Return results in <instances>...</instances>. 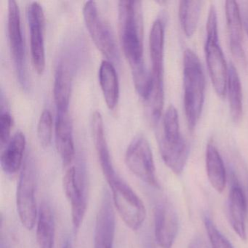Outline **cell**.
<instances>
[{
	"label": "cell",
	"mask_w": 248,
	"mask_h": 248,
	"mask_svg": "<svg viewBox=\"0 0 248 248\" xmlns=\"http://www.w3.org/2000/svg\"><path fill=\"white\" fill-rule=\"evenodd\" d=\"M125 163L130 171L153 188H160L150 144L143 135L133 139L125 152Z\"/></svg>",
	"instance_id": "8992f818"
},
{
	"label": "cell",
	"mask_w": 248,
	"mask_h": 248,
	"mask_svg": "<svg viewBox=\"0 0 248 248\" xmlns=\"http://www.w3.org/2000/svg\"><path fill=\"white\" fill-rule=\"evenodd\" d=\"M188 248H212L206 243L205 241L200 237H195L190 242Z\"/></svg>",
	"instance_id": "f546056e"
},
{
	"label": "cell",
	"mask_w": 248,
	"mask_h": 248,
	"mask_svg": "<svg viewBox=\"0 0 248 248\" xmlns=\"http://www.w3.org/2000/svg\"><path fill=\"white\" fill-rule=\"evenodd\" d=\"M228 91L231 114L235 123H237L242 115V85L237 71L233 63H231L228 72Z\"/></svg>",
	"instance_id": "cb8c5ba5"
},
{
	"label": "cell",
	"mask_w": 248,
	"mask_h": 248,
	"mask_svg": "<svg viewBox=\"0 0 248 248\" xmlns=\"http://www.w3.org/2000/svg\"><path fill=\"white\" fill-rule=\"evenodd\" d=\"M108 191H104L97 214L94 232V248H114L115 215Z\"/></svg>",
	"instance_id": "7c38bea8"
},
{
	"label": "cell",
	"mask_w": 248,
	"mask_h": 248,
	"mask_svg": "<svg viewBox=\"0 0 248 248\" xmlns=\"http://www.w3.org/2000/svg\"><path fill=\"white\" fill-rule=\"evenodd\" d=\"M244 26L248 34V9L245 10L243 15Z\"/></svg>",
	"instance_id": "1f68e13d"
},
{
	"label": "cell",
	"mask_w": 248,
	"mask_h": 248,
	"mask_svg": "<svg viewBox=\"0 0 248 248\" xmlns=\"http://www.w3.org/2000/svg\"><path fill=\"white\" fill-rule=\"evenodd\" d=\"M229 213L232 229L241 239L246 240V197L237 183H233L229 193Z\"/></svg>",
	"instance_id": "2e32d148"
},
{
	"label": "cell",
	"mask_w": 248,
	"mask_h": 248,
	"mask_svg": "<svg viewBox=\"0 0 248 248\" xmlns=\"http://www.w3.org/2000/svg\"><path fill=\"white\" fill-rule=\"evenodd\" d=\"M12 117L9 113L5 111L0 115V143L3 148L9 142L11 138Z\"/></svg>",
	"instance_id": "f1b7e54d"
},
{
	"label": "cell",
	"mask_w": 248,
	"mask_h": 248,
	"mask_svg": "<svg viewBox=\"0 0 248 248\" xmlns=\"http://www.w3.org/2000/svg\"><path fill=\"white\" fill-rule=\"evenodd\" d=\"M206 31L207 40L204 50L209 73L216 93L220 98H225L227 90L229 69L219 44L217 13L213 5L210 6L209 11Z\"/></svg>",
	"instance_id": "3957f363"
},
{
	"label": "cell",
	"mask_w": 248,
	"mask_h": 248,
	"mask_svg": "<svg viewBox=\"0 0 248 248\" xmlns=\"http://www.w3.org/2000/svg\"><path fill=\"white\" fill-rule=\"evenodd\" d=\"M202 5V2L197 0L180 2V21L186 37H191L195 32L201 14Z\"/></svg>",
	"instance_id": "d4e9b609"
},
{
	"label": "cell",
	"mask_w": 248,
	"mask_h": 248,
	"mask_svg": "<svg viewBox=\"0 0 248 248\" xmlns=\"http://www.w3.org/2000/svg\"><path fill=\"white\" fill-rule=\"evenodd\" d=\"M56 234V222L53 210L48 203L43 202L38 211L37 241L39 248H53Z\"/></svg>",
	"instance_id": "7402d4cb"
},
{
	"label": "cell",
	"mask_w": 248,
	"mask_h": 248,
	"mask_svg": "<svg viewBox=\"0 0 248 248\" xmlns=\"http://www.w3.org/2000/svg\"><path fill=\"white\" fill-rule=\"evenodd\" d=\"M53 117L50 110L45 109L40 115L37 124V137L40 144L47 148L51 143L53 136Z\"/></svg>",
	"instance_id": "4316f807"
},
{
	"label": "cell",
	"mask_w": 248,
	"mask_h": 248,
	"mask_svg": "<svg viewBox=\"0 0 248 248\" xmlns=\"http://www.w3.org/2000/svg\"><path fill=\"white\" fill-rule=\"evenodd\" d=\"M108 184L111 188L113 204L120 217L131 230H139L143 226L146 217V207L143 201L119 175Z\"/></svg>",
	"instance_id": "277c9868"
},
{
	"label": "cell",
	"mask_w": 248,
	"mask_h": 248,
	"mask_svg": "<svg viewBox=\"0 0 248 248\" xmlns=\"http://www.w3.org/2000/svg\"><path fill=\"white\" fill-rule=\"evenodd\" d=\"M91 130L103 174L107 182H109L118 175L116 172L111 162L109 149L104 132V120L99 111H95L93 114Z\"/></svg>",
	"instance_id": "5bb4252c"
},
{
	"label": "cell",
	"mask_w": 248,
	"mask_h": 248,
	"mask_svg": "<svg viewBox=\"0 0 248 248\" xmlns=\"http://www.w3.org/2000/svg\"><path fill=\"white\" fill-rule=\"evenodd\" d=\"M0 248H11L9 242H8L6 238L4 237L2 233H1V238H0Z\"/></svg>",
	"instance_id": "4dcf8cb0"
},
{
	"label": "cell",
	"mask_w": 248,
	"mask_h": 248,
	"mask_svg": "<svg viewBox=\"0 0 248 248\" xmlns=\"http://www.w3.org/2000/svg\"><path fill=\"white\" fill-rule=\"evenodd\" d=\"M8 31L13 60L20 83L25 86V49L21 30L19 7L15 0L8 1Z\"/></svg>",
	"instance_id": "30bf717a"
},
{
	"label": "cell",
	"mask_w": 248,
	"mask_h": 248,
	"mask_svg": "<svg viewBox=\"0 0 248 248\" xmlns=\"http://www.w3.org/2000/svg\"><path fill=\"white\" fill-rule=\"evenodd\" d=\"M184 108L191 131L201 117L204 101L205 78L197 55L186 49L184 54Z\"/></svg>",
	"instance_id": "7a4b0ae2"
},
{
	"label": "cell",
	"mask_w": 248,
	"mask_h": 248,
	"mask_svg": "<svg viewBox=\"0 0 248 248\" xmlns=\"http://www.w3.org/2000/svg\"><path fill=\"white\" fill-rule=\"evenodd\" d=\"M99 83L106 104L110 110H113L118 104L120 85L115 68L109 61L101 62L98 72Z\"/></svg>",
	"instance_id": "44dd1931"
},
{
	"label": "cell",
	"mask_w": 248,
	"mask_h": 248,
	"mask_svg": "<svg viewBox=\"0 0 248 248\" xmlns=\"http://www.w3.org/2000/svg\"><path fill=\"white\" fill-rule=\"evenodd\" d=\"M55 131L58 153L63 166H68L72 163L75 155L73 130L69 112L57 111Z\"/></svg>",
	"instance_id": "9a60e30c"
},
{
	"label": "cell",
	"mask_w": 248,
	"mask_h": 248,
	"mask_svg": "<svg viewBox=\"0 0 248 248\" xmlns=\"http://www.w3.org/2000/svg\"><path fill=\"white\" fill-rule=\"evenodd\" d=\"M63 188L71 204L72 225L78 232L83 221L87 210V181L83 168L71 167L63 178Z\"/></svg>",
	"instance_id": "ba28073f"
},
{
	"label": "cell",
	"mask_w": 248,
	"mask_h": 248,
	"mask_svg": "<svg viewBox=\"0 0 248 248\" xmlns=\"http://www.w3.org/2000/svg\"><path fill=\"white\" fill-rule=\"evenodd\" d=\"M26 138L22 132H17L2 149L0 164L4 172L8 175H15L23 166Z\"/></svg>",
	"instance_id": "e0dca14e"
},
{
	"label": "cell",
	"mask_w": 248,
	"mask_h": 248,
	"mask_svg": "<svg viewBox=\"0 0 248 248\" xmlns=\"http://www.w3.org/2000/svg\"><path fill=\"white\" fill-rule=\"evenodd\" d=\"M37 182V170L34 160L31 156H27L18 179L16 206L20 220L28 230L34 229L38 217L36 201Z\"/></svg>",
	"instance_id": "5b68a950"
},
{
	"label": "cell",
	"mask_w": 248,
	"mask_h": 248,
	"mask_svg": "<svg viewBox=\"0 0 248 248\" xmlns=\"http://www.w3.org/2000/svg\"><path fill=\"white\" fill-rule=\"evenodd\" d=\"M84 20L88 32L98 50L108 60L118 59L117 46L111 27L98 11L95 1H88L82 8Z\"/></svg>",
	"instance_id": "52a82bcc"
},
{
	"label": "cell",
	"mask_w": 248,
	"mask_h": 248,
	"mask_svg": "<svg viewBox=\"0 0 248 248\" xmlns=\"http://www.w3.org/2000/svg\"><path fill=\"white\" fill-rule=\"evenodd\" d=\"M206 169L213 188L217 192H223L226 184V169L220 153L212 143L207 144L206 149Z\"/></svg>",
	"instance_id": "603a6c76"
},
{
	"label": "cell",
	"mask_w": 248,
	"mask_h": 248,
	"mask_svg": "<svg viewBox=\"0 0 248 248\" xmlns=\"http://www.w3.org/2000/svg\"><path fill=\"white\" fill-rule=\"evenodd\" d=\"M164 43L165 30L162 21L153 23L149 35V49L152 61V91L164 92Z\"/></svg>",
	"instance_id": "4fadbf2b"
},
{
	"label": "cell",
	"mask_w": 248,
	"mask_h": 248,
	"mask_svg": "<svg viewBox=\"0 0 248 248\" xmlns=\"http://www.w3.org/2000/svg\"><path fill=\"white\" fill-rule=\"evenodd\" d=\"M146 248H154V247L152 246V245H147V246H146Z\"/></svg>",
	"instance_id": "836d02e7"
},
{
	"label": "cell",
	"mask_w": 248,
	"mask_h": 248,
	"mask_svg": "<svg viewBox=\"0 0 248 248\" xmlns=\"http://www.w3.org/2000/svg\"><path fill=\"white\" fill-rule=\"evenodd\" d=\"M159 152L165 165L175 175L182 173L189 155V146L184 138L175 143L158 140Z\"/></svg>",
	"instance_id": "d6986e66"
},
{
	"label": "cell",
	"mask_w": 248,
	"mask_h": 248,
	"mask_svg": "<svg viewBox=\"0 0 248 248\" xmlns=\"http://www.w3.org/2000/svg\"><path fill=\"white\" fill-rule=\"evenodd\" d=\"M180 132L179 119L178 111L173 105L167 108L163 117V131L158 137V140H162L168 143H175L182 139Z\"/></svg>",
	"instance_id": "484cf974"
},
{
	"label": "cell",
	"mask_w": 248,
	"mask_h": 248,
	"mask_svg": "<svg viewBox=\"0 0 248 248\" xmlns=\"http://www.w3.org/2000/svg\"><path fill=\"white\" fill-rule=\"evenodd\" d=\"M72 88V75L65 63L58 65L55 74L53 97L59 112H69Z\"/></svg>",
	"instance_id": "ffe728a7"
},
{
	"label": "cell",
	"mask_w": 248,
	"mask_h": 248,
	"mask_svg": "<svg viewBox=\"0 0 248 248\" xmlns=\"http://www.w3.org/2000/svg\"><path fill=\"white\" fill-rule=\"evenodd\" d=\"M229 42L232 54L241 62L245 61L242 47V18L239 5L236 1L229 0L225 3Z\"/></svg>",
	"instance_id": "ac0fdd59"
},
{
	"label": "cell",
	"mask_w": 248,
	"mask_h": 248,
	"mask_svg": "<svg viewBox=\"0 0 248 248\" xmlns=\"http://www.w3.org/2000/svg\"><path fill=\"white\" fill-rule=\"evenodd\" d=\"M204 226L212 248H233L231 242L222 234L210 217H204Z\"/></svg>",
	"instance_id": "83f0119b"
},
{
	"label": "cell",
	"mask_w": 248,
	"mask_h": 248,
	"mask_svg": "<svg viewBox=\"0 0 248 248\" xmlns=\"http://www.w3.org/2000/svg\"><path fill=\"white\" fill-rule=\"evenodd\" d=\"M63 248H73L70 241H66V243L63 245Z\"/></svg>",
	"instance_id": "d6a6232c"
},
{
	"label": "cell",
	"mask_w": 248,
	"mask_h": 248,
	"mask_svg": "<svg viewBox=\"0 0 248 248\" xmlns=\"http://www.w3.org/2000/svg\"><path fill=\"white\" fill-rule=\"evenodd\" d=\"M178 232L176 210L166 200L159 202L155 210V234L156 243L162 248H171Z\"/></svg>",
	"instance_id": "8fae6325"
},
{
	"label": "cell",
	"mask_w": 248,
	"mask_h": 248,
	"mask_svg": "<svg viewBox=\"0 0 248 248\" xmlns=\"http://www.w3.org/2000/svg\"><path fill=\"white\" fill-rule=\"evenodd\" d=\"M29 28L30 31V48L31 60L34 69L42 75L46 68V49H45L44 11L39 2L30 4L27 11Z\"/></svg>",
	"instance_id": "9c48e42d"
},
{
	"label": "cell",
	"mask_w": 248,
	"mask_h": 248,
	"mask_svg": "<svg viewBox=\"0 0 248 248\" xmlns=\"http://www.w3.org/2000/svg\"><path fill=\"white\" fill-rule=\"evenodd\" d=\"M119 33L122 47L131 71L145 66L143 15L140 1L122 0L118 3Z\"/></svg>",
	"instance_id": "6da1fadb"
}]
</instances>
